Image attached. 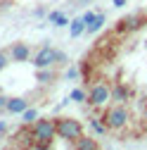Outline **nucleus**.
I'll return each instance as SVG.
<instances>
[{"instance_id": "1", "label": "nucleus", "mask_w": 147, "mask_h": 150, "mask_svg": "<svg viewBox=\"0 0 147 150\" xmlns=\"http://www.w3.org/2000/svg\"><path fill=\"white\" fill-rule=\"evenodd\" d=\"M57 136V122L55 119H36L31 126V138L38 148H48Z\"/></svg>"}, {"instance_id": "2", "label": "nucleus", "mask_w": 147, "mask_h": 150, "mask_svg": "<svg viewBox=\"0 0 147 150\" xmlns=\"http://www.w3.org/2000/svg\"><path fill=\"white\" fill-rule=\"evenodd\" d=\"M102 119H104V124H107L109 131H121L128 122H131V112H128V107L123 103H116V105H112L104 112Z\"/></svg>"}, {"instance_id": "3", "label": "nucleus", "mask_w": 147, "mask_h": 150, "mask_svg": "<svg viewBox=\"0 0 147 150\" xmlns=\"http://www.w3.org/2000/svg\"><path fill=\"white\" fill-rule=\"evenodd\" d=\"M55 122H57V136H60V138L74 143V141H78V138L83 136V126H81L78 119H71V117H57Z\"/></svg>"}, {"instance_id": "4", "label": "nucleus", "mask_w": 147, "mask_h": 150, "mask_svg": "<svg viewBox=\"0 0 147 150\" xmlns=\"http://www.w3.org/2000/svg\"><path fill=\"white\" fill-rule=\"evenodd\" d=\"M109 100H112V88L107 83H95L90 88V93H88V103L93 107H104Z\"/></svg>"}, {"instance_id": "5", "label": "nucleus", "mask_w": 147, "mask_h": 150, "mask_svg": "<svg viewBox=\"0 0 147 150\" xmlns=\"http://www.w3.org/2000/svg\"><path fill=\"white\" fill-rule=\"evenodd\" d=\"M57 62V50L50 48V45H43L38 52L33 55V67L36 69H43V67H52Z\"/></svg>"}, {"instance_id": "6", "label": "nucleus", "mask_w": 147, "mask_h": 150, "mask_svg": "<svg viewBox=\"0 0 147 150\" xmlns=\"http://www.w3.org/2000/svg\"><path fill=\"white\" fill-rule=\"evenodd\" d=\"M10 57H12L14 62H26V60L31 57V48H29L26 43H14V45L10 48Z\"/></svg>"}, {"instance_id": "7", "label": "nucleus", "mask_w": 147, "mask_h": 150, "mask_svg": "<svg viewBox=\"0 0 147 150\" xmlns=\"http://www.w3.org/2000/svg\"><path fill=\"white\" fill-rule=\"evenodd\" d=\"M128 98H131V88H128L126 83H116L112 88V100L114 103H126Z\"/></svg>"}, {"instance_id": "8", "label": "nucleus", "mask_w": 147, "mask_h": 150, "mask_svg": "<svg viewBox=\"0 0 147 150\" xmlns=\"http://www.w3.org/2000/svg\"><path fill=\"white\" fill-rule=\"evenodd\" d=\"M26 107H29L26 98H10L7 100V112H10V115H22Z\"/></svg>"}, {"instance_id": "9", "label": "nucleus", "mask_w": 147, "mask_h": 150, "mask_svg": "<svg viewBox=\"0 0 147 150\" xmlns=\"http://www.w3.org/2000/svg\"><path fill=\"white\" fill-rule=\"evenodd\" d=\"M74 148H76V150H97L100 143H97L95 138H85V136H81L78 141H74Z\"/></svg>"}, {"instance_id": "10", "label": "nucleus", "mask_w": 147, "mask_h": 150, "mask_svg": "<svg viewBox=\"0 0 147 150\" xmlns=\"http://www.w3.org/2000/svg\"><path fill=\"white\" fill-rule=\"evenodd\" d=\"M69 33H71V38H78L81 33H85V22H83V17H78V19H74L69 24Z\"/></svg>"}, {"instance_id": "11", "label": "nucleus", "mask_w": 147, "mask_h": 150, "mask_svg": "<svg viewBox=\"0 0 147 150\" xmlns=\"http://www.w3.org/2000/svg\"><path fill=\"white\" fill-rule=\"evenodd\" d=\"M48 22H50V24H55V26H69V24H71V22L66 19V17H64L62 12H57V10L48 14Z\"/></svg>"}, {"instance_id": "12", "label": "nucleus", "mask_w": 147, "mask_h": 150, "mask_svg": "<svg viewBox=\"0 0 147 150\" xmlns=\"http://www.w3.org/2000/svg\"><path fill=\"white\" fill-rule=\"evenodd\" d=\"M36 79H38L41 83H52L55 81V71H50V67H43V69H38Z\"/></svg>"}, {"instance_id": "13", "label": "nucleus", "mask_w": 147, "mask_h": 150, "mask_svg": "<svg viewBox=\"0 0 147 150\" xmlns=\"http://www.w3.org/2000/svg\"><path fill=\"white\" fill-rule=\"evenodd\" d=\"M104 19H107L104 14H97L95 19H93V24H88V26H85V33H97V31L104 26Z\"/></svg>"}, {"instance_id": "14", "label": "nucleus", "mask_w": 147, "mask_h": 150, "mask_svg": "<svg viewBox=\"0 0 147 150\" xmlns=\"http://www.w3.org/2000/svg\"><path fill=\"white\" fill-rule=\"evenodd\" d=\"M36 119H38V112H36L33 107H26V110L22 112V122H24V124H33Z\"/></svg>"}, {"instance_id": "15", "label": "nucleus", "mask_w": 147, "mask_h": 150, "mask_svg": "<svg viewBox=\"0 0 147 150\" xmlns=\"http://www.w3.org/2000/svg\"><path fill=\"white\" fill-rule=\"evenodd\" d=\"M90 126H93V129L97 131V134H107V124H104V119L100 122L97 117H93V119H90Z\"/></svg>"}, {"instance_id": "16", "label": "nucleus", "mask_w": 147, "mask_h": 150, "mask_svg": "<svg viewBox=\"0 0 147 150\" xmlns=\"http://www.w3.org/2000/svg\"><path fill=\"white\" fill-rule=\"evenodd\" d=\"M69 100H74V103H83V100H85V93H83L81 88H76V91L69 93Z\"/></svg>"}, {"instance_id": "17", "label": "nucleus", "mask_w": 147, "mask_h": 150, "mask_svg": "<svg viewBox=\"0 0 147 150\" xmlns=\"http://www.w3.org/2000/svg\"><path fill=\"white\" fill-rule=\"evenodd\" d=\"M7 64H10V57H7V52H3V50H0V71H3Z\"/></svg>"}, {"instance_id": "18", "label": "nucleus", "mask_w": 147, "mask_h": 150, "mask_svg": "<svg viewBox=\"0 0 147 150\" xmlns=\"http://www.w3.org/2000/svg\"><path fill=\"white\" fill-rule=\"evenodd\" d=\"M95 17H97L95 12H90V10H88V12L83 14V22H85V26H88V24H93V19H95Z\"/></svg>"}, {"instance_id": "19", "label": "nucleus", "mask_w": 147, "mask_h": 150, "mask_svg": "<svg viewBox=\"0 0 147 150\" xmlns=\"http://www.w3.org/2000/svg\"><path fill=\"white\" fill-rule=\"evenodd\" d=\"M55 64H66V55L62 50H57V62H55Z\"/></svg>"}, {"instance_id": "20", "label": "nucleus", "mask_w": 147, "mask_h": 150, "mask_svg": "<svg viewBox=\"0 0 147 150\" xmlns=\"http://www.w3.org/2000/svg\"><path fill=\"white\" fill-rule=\"evenodd\" d=\"M76 76H78V69H76V67H71V69L66 71V79H76Z\"/></svg>"}, {"instance_id": "21", "label": "nucleus", "mask_w": 147, "mask_h": 150, "mask_svg": "<svg viewBox=\"0 0 147 150\" xmlns=\"http://www.w3.org/2000/svg\"><path fill=\"white\" fill-rule=\"evenodd\" d=\"M7 100H10V98H5V96H0V110H7Z\"/></svg>"}, {"instance_id": "22", "label": "nucleus", "mask_w": 147, "mask_h": 150, "mask_svg": "<svg viewBox=\"0 0 147 150\" xmlns=\"http://www.w3.org/2000/svg\"><path fill=\"white\" fill-rule=\"evenodd\" d=\"M126 5V0H114V7H123Z\"/></svg>"}, {"instance_id": "23", "label": "nucleus", "mask_w": 147, "mask_h": 150, "mask_svg": "<svg viewBox=\"0 0 147 150\" xmlns=\"http://www.w3.org/2000/svg\"><path fill=\"white\" fill-rule=\"evenodd\" d=\"M145 124H147V107H145Z\"/></svg>"}]
</instances>
